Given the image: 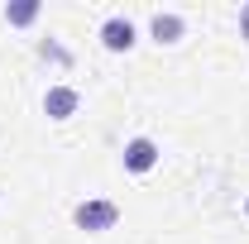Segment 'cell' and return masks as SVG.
Masks as SVG:
<instances>
[{
  "label": "cell",
  "mask_w": 249,
  "mask_h": 244,
  "mask_svg": "<svg viewBox=\"0 0 249 244\" xmlns=\"http://www.w3.org/2000/svg\"><path fill=\"white\" fill-rule=\"evenodd\" d=\"M72 220H77V230H87V235H106V230H115L120 206H115V201H101V196H91V201H82V206L72 211Z\"/></svg>",
  "instance_id": "obj_1"
},
{
  "label": "cell",
  "mask_w": 249,
  "mask_h": 244,
  "mask_svg": "<svg viewBox=\"0 0 249 244\" xmlns=\"http://www.w3.org/2000/svg\"><path fill=\"white\" fill-rule=\"evenodd\" d=\"M124 168H129V173H154L158 168V144L149 134H139V139L124 144Z\"/></svg>",
  "instance_id": "obj_2"
},
{
  "label": "cell",
  "mask_w": 249,
  "mask_h": 244,
  "mask_svg": "<svg viewBox=\"0 0 249 244\" xmlns=\"http://www.w3.org/2000/svg\"><path fill=\"white\" fill-rule=\"evenodd\" d=\"M77 105H82V96L72 91V87H48V91H43V115H48V120H72Z\"/></svg>",
  "instance_id": "obj_3"
},
{
  "label": "cell",
  "mask_w": 249,
  "mask_h": 244,
  "mask_svg": "<svg viewBox=\"0 0 249 244\" xmlns=\"http://www.w3.org/2000/svg\"><path fill=\"white\" fill-rule=\"evenodd\" d=\"M101 43H106L110 53H129V48H134V24H129L124 15H110V19L101 24Z\"/></svg>",
  "instance_id": "obj_4"
},
{
  "label": "cell",
  "mask_w": 249,
  "mask_h": 244,
  "mask_svg": "<svg viewBox=\"0 0 249 244\" xmlns=\"http://www.w3.org/2000/svg\"><path fill=\"white\" fill-rule=\"evenodd\" d=\"M182 15H173V10H158L154 19H149V34H154L158 43H178V38H182Z\"/></svg>",
  "instance_id": "obj_5"
},
{
  "label": "cell",
  "mask_w": 249,
  "mask_h": 244,
  "mask_svg": "<svg viewBox=\"0 0 249 244\" xmlns=\"http://www.w3.org/2000/svg\"><path fill=\"white\" fill-rule=\"evenodd\" d=\"M38 19V0H15V5H5V24H15V29H24Z\"/></svg>",
  "instance_id": "obj_6"
},
{
  "label": "cell",
  "mask_w": 249,
  "mask_h": 244,
  "mask_svg": "<svg viewBox=\"0 0 249 244\" xmlns=\"http://www.w3.org/2000/svg\"><path fill=\"white\" fill-rule=\"evenodd\" d=\"M240 34H245V43H249V5L240 10Z\"/></svg>",
  "instance_id": "obj_7"
},
{
  "label": "cell",
  "mask_w": 249,
  "mask_h": 244,
  "mask_svg": "<svg viewBox=\"0 0 249 244\" xmlns=\"http://www.w3.org/2000/svg\"><path fill=\"white\" fill-rule=\"evenodd\" d=\"M245 215H249V201H245Z\"/></svg>",
  "instance_id": "obj_8"
}]
</instances>
